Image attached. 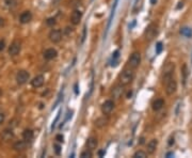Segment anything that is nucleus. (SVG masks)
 Listing matches in <instances>:
<instances>
[{"instance_id": "obj_1", "label": "nucleus", "mask_w": 192, "mask_h": 158, "mask_svg": "<svg viewBox=\"0 0 192 158\" xmlns=\"http://www.w3.org/2000/svg\"><path fill=\"white\" fill-rule=\"evenodd\" d=\"M134 79V72L132 68H128V70H124L122 72V74L120 75V85H128L132 82V80Z\"/></svg>"}, {"instance_id": "obj_2", "label": "nucleus", "mask_w": 192, "mask_h": 158, "mask_svg": "<svg viewBox=\"0 0 192 158\" xmlns=\"http://www.w3.org/2000/svg\"><path fill=\"white\" fill-rule=\"evenodd\" d=\"M174 70H175V64L173 63V62H168V63L163 66L162 68L163 83H164L165 81H168L170 78L173 77V75H174Z\"/></svg>"}, {"instance_id": "obj_3", "label": "nucleus", "mask_w": 192, "mask_h": 158, "mask_svg": "<svg viewBox=\"0 0 192 158\" xmlns=\"http://www.w3.org/2000/svg\"><path fill=\"white\" fill-rule=\"evenodd\" d=\"M140 63H141V54L138 52V51H134L128 59V67L136 70L140 65Z\"/></svg>"}, {"instance_id": "obj_4", "label": "nucleus", "mask_w": 192, "mask_h": 158, "mask_svg": "<svg viewBox=\"0 0 192 158\" xmlns=\"http://www.w3.org/2000/svg\"><path fill=\"white\" fill-rule=\"evenodd\" d=\"M157 33H158V26L156 24H151L146 28L145 32H144V37L147 41H152V40H154V37H156Z\"/></svg>"}, {"instance_id": "obj_5", "label": "nucleus", "mask_w": 192, "mask_h": 158, "mask_svg": "<svg viewBox=\"0 0 192 158\" xmlns=\"http://www.w3.org/2000/svg\"><path fill=\"white\" fill-rule=\"evenodd\" d=\"M164 85H165V93L168 95H173L176 92V90H177V82L174 79V77L170 78L168 81H165Z\"/></svg>"}, {"instance_id": "obj_6", "label": "nucleus", "mask_w": 192, "mask_h": 158, "mask_svg": "<svg viewBox=\"0 0 192 158\" xmlns=\"http://www.w3.org/2000/svg\"><path fill=\"white\" fill-rule=\"evenodd\" d=\"M29 78H30V74L28 73L27 71L20 70V71H18V73H17L16 75V81L18 85H22L27 82V81L29 80Z\"/></svg>"}, {"instance_id": "obj_7", "label": "nucleus", "mask_w": 192, "mask_h": 158, "mask_svg": "<svg viewBox=\"0 0 192 158\" xmlns=\"http://www.w3.org/2000/svg\"><path fill=\"white\" fill-rule=\"evenodd\" d=\"M114 109V102L112 100H108L102 105V115H110L112 112V110Z\"/></svg>"}, {"instance_id": "obj_8", "label": "nucleus", "mask_w": 192, "mask_h": 158, "mask_svg": "<svg viewBox=\"0 0 192 158\" xmlns=\"http://www.w3.org/2000/svg\"><path fill=\"white\" fill-rule=\"evenodd\" d=\"M48 37H49V40H50V42H52L54 44H57L62 40V32L58 29L51 30Z\"/></svg>"}, {"instance_id": "obj_9", "label": "nucleus", "mask_w": 192, "mask_h": 158, "mask_svg": "<svg viewBox=\"0 0 192 158\" xmlns=\"http://www.w3.org/2000/svg\"><path fill=\"white\" fill-rule=\"evenodd\" d=\"M124 93V85H117L113 88V90L111 91V97L112 100H119L122 97V95Z\"/></svg>"}, {"instance_id": "obj_10", "label": "nucleus", "mask_w": 192, "mask_h": 158, "mask_svg": "<svg viewBox=\"0 0 192 158\" xmlns=\"http://www.w3.org/2000/svg\"><path fill=\"white\" fill-rule=\"evenodd\" d=\"M81 18H82V12L80 10H78V9H75L71 14V22L76 26V25L80 22Z\"/></svg>"}, {"instance_id": "obj_11", "label": "nucleus", "mask_w": 192, "mask_h": 158, "mask_svg": "<svg viewBox=\"0 0 192 158\" xmlns=\"http://www.w3.org/2000/svg\"><path fill=\"white\" fill-rule=\"evenodd\" d=\"M20 48H22V44H20L19 41H14L11 46L9 47V55L10 56H16L18 52L20 51Z\"/></svg>"}, {"instance_id": "obj_12", "label": "nucleus", "mask_w": 192, "mask_h": 158, "mask_svg": "<svg viewBox=\"0 0 192 158\" xmlns=\"http://www.w3.org/2000/svg\"><path fill=\"white\" fill-rule=\"evenodd\" d=\"M58 56V51L56 50L55 48H48L44 51V54H43V57H44L45 60H54V59L57 58Z\"/></svg>"}, {"instance_id": "obj_13", "label": "nucleus", "mask_w": 192, "mask_h": 158, "mask_svg": "<svg viewBox=\"0 0 192 158\" xmlns=\"http://www.w3.org/2000/svg\"><path fill=\"white\" fill-rule=\"evenodd\" d=\"M85 146H87V148L90 150V151H94V150H96L97 146H98L97 139L95 138V137H90V138L87 140V142H85Z\"/></svg>"}, {"instance_id": "obj_14", "label": "nucleus", "mask_w": 192, "mask_h": 158, "mask_svg": "<svg viewBox=\"0 0 192 158\" xmlns=\"http://www.w3.org/2000/svg\"><path fill=\"white\" fill-rule=\"evenodd\" d=\"M108 123H109V119H108L107 115H104L102 117L96 119V121H95V126L97 127V128H104L105 126H107Z\"/></svg>"}, {"instance_id": "obj_15", "label": "nucleus", "mask_w": 192, "mask_h": 158, "mask_svg": "<svg viewBox=\"0 0 192 158\" xmlns=\"http://www.w3.org/2000/svg\"><path fill=\"white\" fill-rule=\"evenodd\" d=\"M45 78L43 75H37L31 80V85L33 88H41L42 85H44Z\"/></svg>"}, {"instance_id": "obj_16", "label": "nucleus", "mask_w": 192, "mask_h": 158, "mask_svg": "<svg viewBox=\"0 0 192 158\" xmlns=\"http://www.w3.org/2000/svg\"><path fill=\"white\" fill-rule=\"evenodd\" d=\"M32 20V13L30 11H25L19 16V22L22 24H28Z\"/></svg>"}, {"instance_id": "obj_17", "label": "nucleus", "mask_w": 192, "mask_h": 158, "mask_svg": "<svg viewBox=\"0 0 192 158\" xmlns=\"http://www.w3.org/2000/svg\"><path fill=\"white\" fill-rule=\"evenodd\" d=\"M27 143H28V142H26L25 140H19V141L15 142L14 145H13V148H14L15 151H17V152L25 151V150L27 148Z\"/></svg>"}, {"instance_id": "obj_18", "label": "nucleus", "mask_w": 192, "mask_h": 158, "mask_svg": "<svg viewBox=\"0 0 192 158\" xmlns=\"http://www.w3.org/2000/svg\"><path fill=\"white\" fill-rule=\"evenodd\" d=\"M157 145H158V140H157V139H152L151 141L147 143V153L148 154L155 153Z\"/></svg>"}, {"instance_id": "obj_19", "label": "nucleus", "mask_w": 192, "mask_h": 158, "mask_svg": "<svg viewBox=\"0 0 192 158\" xmlns=\"http://www.w3.org/2000/svg\"><path fill=\"white\" fill-rule=\"evenodd\" d=\"M33 130H31V129H25L24 133H22V138L26 142H31L33 140Z\"/></svg>"}, {"instance_id": "obj_20", "label": "nucleus", "mask_w": 192, "mask_h": 158, "mask_svg": "<svg viewBox=\"0 0 192 158\" xmlns=\"http://www.w3.org/2000/svg\"><path fill=\"white\" fill-rule=\"evenodd\" d=\"M163 106H164V100H161V98L154 100V103H153V109L155 110V111H159L160 109H162Z\"/></svg>"}, {"instance_id": "obj_21", "label": "nucleus", "mask_w": 192, "mask_h": 158, "mask_svg": "<svg viewBox=\"0 0 192 158\" xmlns=\"http://www.w3.org/2000/svg\"><path fill=\"white\" fill-rule=\"evenodd\" d=\"M12 138H13L12 129H11V130H9V129H5V130L2 133V139L4 140V141H9V140H11Z\"/></svg>"}, {"instance_id": "obj_22", "label": "nucleus", "mask_w": 192, "mask_h": 158, "mask_svg": "<svg viewBox=\"0 0 192 158\" xmlns=\"http://www.w3.org/2000/svg\"><path fill=\"white\" fill-rule=\"evenodd\" d=\"M180 34L184 35L186 37H192V30L191 28H188V27H184L182 30H180Z\"/></svg>"}, {"instance_id": "obj_23", "label": "nucleus", "mask_w": 192, "mask_h": 158, "mask_svg": "<svg viewBox=\"0 0 192 158\" xmlns=\"http://www.w3.org/2000/svg\"><path fill=\"white\" fill-rule=\"evenodd\" d=\"M132 157L134 158H145V157H147V153L144 151H137L136 153L134 154Z\"/></svg>"}, {"instance_id": "obj_24", "label": "nucleus", "mask_w": 192, "mask_h": 158, "mask_svg": "<svg viewBox=\"0 0 192 158\" xmlns=\"http://www.w3.org/2000/svg\"><path fill=\"white\" fill-rule=\"evenodd\" d=\"M182 81H184V85L186 83V79H187V75H188V67L186 64L182 65Z\"/></svg>"}, {"instance_id": "obj_25", "label": "nucleus", "mask_w": 192, "mask_h": 158, "mask_svg": "<svg viewBox=\"0 0 192 158\" xmlns=\"http://www.w3.org/2000/svg\"><path fill=\"white\" fill-rule=\"evenodd\" d=\"M93 156V154H92V151H90V150H85V151H83L82 153L80 154V157L81 158H91Z\"/></svg>"}, {"instance_id": "obj_26", "label": "nucleus", "mask_w": 192, "mask_h": 158, "mask_svg": "<svg viewBox=\"0 0 192 158\" xmlns=\"http://www.w3.org/2000/svg\"><path fill=\"white\" fill-rule=\"evenodd\" d=\"M69 4H71V7H73L74 9H77V7H79L81 5V1L80 0H71V1H69Z\"/></svg>"}, {"instance_id": "obj_27", "label": "nucleus", "mask_w": 192, "mask_h": 158, "mask_svg": "<svg viewBox=\"0 0 192 158\" xmlns=\"http://www.w3.org/2000/svg\"><path fill=\"white\" fill-rule=\"evenodd\" d=\"M46 24H47V26H50V27H52V26H55V25L57 24L56 18H54V17H50V18H48V19L46 20Z\"/></svg>"}, {"instance_id": "obj_28", "label": "nucleus", "mask_w": 192, "mask_h": 158, "mask_svg": "<svg viewBox=\"0 0 192 158\" xmlns=\"http://www.w3.org/2000/svg\"><path fill=\"white\" fill-rule=\"evenodd\" d=\"M162 48H163L162 43L159 42V43L157 44V46H156V54H160L161 51H162Z\"/></svg>"}, {"instance_id": "obj_29", "label": "nucleus", "mask_w": 192, "mask_h": 158, "mask_svg": "<svg viewBox=\"0 0 192 158\" xmlns=\"http://www.w3.org/2000/svg\"><path fill=\"white\" fill-rule=\"evenodd\" d=\"M54 148H55V152H56L57 155H60L61 153V146L59 144H54Z\"/></svg>"}, {"instance_id": "obj_30", "label": "nucleus", "mask_w": 192, "mask_h": 158, "mask_svg": "<svg viewBox=\"0 0 192 158\" xmlns=\"http://www.w3.org/2000/svg\"><path fill=\"white\" fill-rule=\"evenodd\" d=\"M5 48V42L3 40H0V51H2Z\"/></svg>"}, {"instance_id": "obj_31", "label": "nucleus", "mask_w": 192, "mask_h": 158, "mask_svg": "<svg viewBox=\"0 0 192 158\" xmlns=\"http://www.w3.org/2000/svg\"><path fill=\"white\" fill-rule=\"evenodd\" d=\"M63 139H64V137L62 136V135H57L56 136V140L58 142H63Z\"/></svg>"}, {"instance_id": "obj_32", "label": "nucleus", "mask_w": 192, "mask_h": 158, "mask_svg": "<svg viewBox=\"0 0 192 158\" xmlns=\"http://www.w3.org/2000/svg\"><path fill=\"white\" fill-rule=\"evenodd\" d=\"M4 115H3V113H0V125L2 124L3 122H4Z\"/></svg>"}, {"instance_id": "obj_33", "label": "nucleus", "mask_w": 192, "mask_h": 158, "mask_svg": "<svg viewBox=\"0 0 192 158\" xmlns=\"http://www.w3.org/2000/svg\"><path fill=\"white\" fill-rule=\"evenodd\" d=\"M3 25H4V19H3V18H1V17H0V27H2Z\"/></svg>"}, {"instance_id": "obj_34", "label": "nucleus", "mask_w": 192, "mask_h": 158, "mask_svg": "<svg viewBox=\"0 0 192 158\" xmlns=\"http://www.w3.org/2000/svg\"><path fill=\"white\" fill-rule=\"evenodd\" d=\"M5 1L7 2V4H12V3L14 2L15 0H5Z\"/></svg>"}, {"instance_id": "obj_35", "label": "nucleus", "mask_w": 192, "mask_h": 158, "mask_svg": "<svg viewBox=\"0 0 192 158\" xmlns=\"http://www.w3.org/2000/svg\"><path fill=\"white\" fill-rule=\"evenodd\" d=\"M171 156H174V153H172V152H171V153H168L165 155V157H171Z\"/></svg>"}, {"instance_id": "obj_36", "label": "nucleus", "mask_w": 192, "mask_h": 158, "mask_svg": "<svg viewBox=\"0 0 192 158\" xmlns=\"http://www.w3.org/2000/svg\"><path fill=\"white\" fill-rule=\"evenodd\" d=\"M104 154H105L104 151H99V152H98V156H99V157H102V156L104 155Z\"/></svg>"}, {"instance_id": "obj_37", "label": "nucleus", "mask_w": 192, "mask_h": 158, "mask_svg": "<svg viewBox=\"0 0 192 158\" xmlns=\"http://www.w3.org/2000/svg\"><path fill=\"white\" fill-rule=\"evenodd\" d=\"M156 2H157V0H151L152 4H156Z\"/></svg>"}, {"instance_id": "obj_38", "label": "nucleus", "mask_w": 192, "mask_h": 158, "mask_svg": "<svg viewBox=\"0 0 192 158\" xmlns=\"http://www.w3.org/2000/svg\"><path fill=\"white\" fill-rule=\"evenodd\" d=\"M180 7H182V2H179V4L177 5V9H179Z\"/></svg>"}, {"instance_id": "obj_39", "label": "nucleus", "mask_w": 192, "mask_h": 158, "mask_svg": "<svg viewBox=\"0 0 192 158\" xmlns=\"http://www.w3.org/2000/svg\"><path fill=\"white\" fill-rule=\"evenodd\" d=\"M140 143H144V138H141V141H140Z\"/></svg>"}, {"instance_id": "obj_40", "label": "nucleus", "mask_w": 192, "mask_h": 158, "mask_svg": "<svg viewBox=\"0 0 192 158\" xmlns=\"http://www.w3.org/2000/svg\"><path fill=\"white\" fill-rule=\"evenodd\" d=\"M1 96H2V90L0 89V97H1Z\"/></svg>"}]
</instances>
